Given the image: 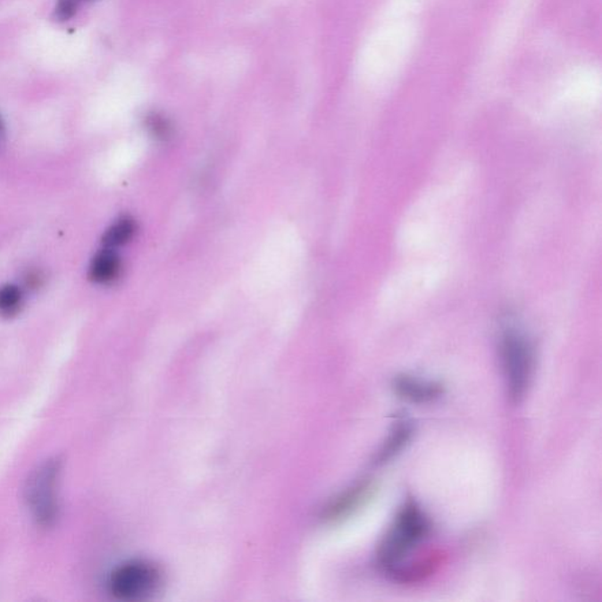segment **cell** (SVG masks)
I'll use <instances>...</instances> for the list:
<instances>
[{
  "mask_svg": "<svg viewBox=\"0 0 602 602\" xmlns=\"http://www.w3.org/2000/svg\"><path fill=\"white\" fill-rule=\"evenodd\" d=\"M430 532L429 519L414 503H407L397 514L378 552L379 564L392 573L408 552Z\"/></svg>",
  "mask_w": 602,
  "mask_h": 602,
  "instance_id": "1",
  "label": "cell"
},
{
  "mask_svg": "<svg viewBox=\"0 0 602 602\" xmlns=\"http://www.w3.org/2000/svg\"><path fill=\"white\" fill-rule=\"evenodd\" d=\"M62 462L48 459L29 475L25 486V500L33 519L40 526L54 525L58 516V482Z\"/></svg>",
  "mask_w": 602,
  "mask_h": 602,
  "instance_id": "2",
  "label": "cell"
},
{
  "mask_svg": "<svg viewBox=\"0 0 602 602\" xmlns=\"http://www.w3.org/2000/svg\"><path fill=\"white\" fill-rule=\"evenodd\" d=\"M501 360L511 399L520 401L525 396L532 377V347L522 334L507 330L501 339Z\"/></svg>",
  "mask_w": 602,
  "mask_h": 602,
  "instance_id": "3",
  "label": "cell"
},
{
  "mask_svg": "<svg viewBox=\"0 0 602 602\" xmlns=\"http://www.w3.org/2000/svg\"><path fill=\"white\" fill-rule=\"evenodd\" d=\"M161 581L162 573L157 566L135 560L121 564L111 573L109 589L118 600L136 601L154 594Z\"/></svg>",
  "mask_w": 602,
  "mask_h": 602,
  "instance_id": "4",
  "label": "cell"
},
{
  "mask_svg": "<svg viewBox=\"0 0 602 602\" xmlns=\"http://www.w3.org/2000/svg\"><path fill=\"white\" fill-rule=\"evenodd\" d=\"M393 389L403 399L418 404L430 403L444 393V388L438 382L422 381L408 375H400L394 379Z\"/></svg>",
  "mask_w": 602,
  "mask_h": 602,
  "instance_id": "5",
  "label": "cell"
},
{
  "mask_svg": "<svg viewBox=\"0 0 602 602\" xmlns=\"http://www.w3.org/2000/svg\"><path fill=\"white\" fill-rule=\"evenodd\" d=\"M121 262L116 252L105 248L93 258L88 276L98 284H109L121 274Z\"/></svg>",
  "mask_w": 602,
  "mask_h": 602,
  "instance_id": "6",
  "label": "cell"
},
{
  "mask_svg": "<svg viewBox=\"0 0 602 602\" xmlns=\"http://www.w3.org/2000/svg\"><path fill=\"white\" fill-rule=\"evenodd\" d=\"M411 436V423L406 422V420H400V422H397L393 427L391 436H389V440L386 441L380 453H379L377 458L378 463L384 464L389 462V459L397 455V453L404 448V446L407 444V441L410 440Z\"/></svg>",
  "mask_w": 602,
  "mask_h": 602,
  "instance_id": "7",
  "label": "cell"
},
{
  "mask_svg": "<svg viewBox=\"0 0 602 602\" xmlns=\"http://www.w3.org/2000/svg\"><path fill=\"white\" fill-rule=\"evenodd\" d=\"M136 222L131 218H121L114 222L103 237V244L105 248H114L128 244L136 233Z\"/></svg>",
  "mask_w": 602,
  "mask_h": 602,
  "instance_id": "8",
  "label": "cell"
},
{
  "mask_svg": "<svg viewBox=\"0 0 602 602\" xmlns=\"http://www.w3.org/2000/svg\"><path fill=\"white\" fill-rule=\"evenodd\" d=\"M23 293L16 285H5L0 288V314L4 315L16 314L20 310Z\"/></svg>",
  "mask_w": 602,
  "mask_h": 602,
  "instance_id": "9",
  "label": "cell"
},
{
  "mask_svg": "<svg viewBox=\"0 0 602 602\" xmlns=\"http://www.w3.org/2000/svg\"><path fill=\"white\" fill-rule=\"evenodd\" d=\"M78 2L79 0H58L54 11L55 18L61 21L71 20L76 14Z\"/></svg>",
  "mask_w": 602,
  "mask_h": 602,
  "instance_id": "10",
  "label": "cell"
},
{
  "mask_svg": "<svg viewBox=\"0 0 602 602\" xmlns=\"http://www.w3.org/2000/svg\"><path fill=\"white\" fill-rule=\"evenodd\" d=\"M148 125H150V129L157 136H166L170 130L169 124L162 117L158 116H152L148 119Z\"/></svg>",
  "mask_w": 602,
  "mask_h": 602,
  "instance_id": "11",
  "label": "cell"
},
{
  "mask_svg": "<svg viewBox=\"0 0 602 602\" xmlns=\"http://www.w3.org/2000/svg\"><path fill=\"white\" fill-rule=\"evenodd\" d=\"M4 145H5V128L2 117H0V152H2Z\"/></svg>",
  "mask_w": 602,
  "mask_h": 602,
  "instance_id": "12",
  "label": "cell"
}]
</instances>
